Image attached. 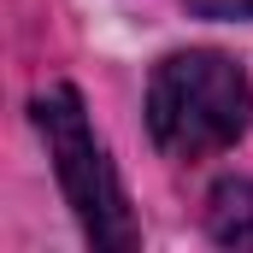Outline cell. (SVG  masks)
Wrapping results in <instances>:
<instances>
[{
	"label": "cell",
	"instance_id": "6da1fadb",
	"mask_svg": "<svg viewBox=\"0 0 253 253\" xmlns=\"http://www.w3.org/2000/svg\"><path fill=\"white\" fill-rule=\"evenodd\" d=\"M253 112L248 77L242 65L212 53V47H189L153 65L147 83V135L165 159H212L224 147L242 141Z\"/></svg>",
	"mask_w": 253,
	"mask_h": 253
},
{
	"label": "cell",
	"instance_id": "7a4b0ae2",
	"mask_svg": "<svg viewBox=\"0 0 253 253\" xmlns=\"http://www.w3.org/2000/svg\"><path fill=\"white\" fill-rule=\"evenodd\" d=\"M30 112H36V129H42L47 159H53V177H59V189L71 200V212H77V224H83V236L94 248H106V253H129L141 242V230L129 218L124 183H118L100 135L88 124V112H83V94L71 83H53V88L36 94Z\"/></svg>",
	"mask_w": 253,
	"mask_h": 253
},
{
	"label": "cell",
	"instance_id": "3957f363",
	"mask_svg": "<svg viewBox=\"0 0 253 253\" xmlns=\"http://www.w3.org/2000/svg\"><path fill=\"white\" fill-rule=\"evenodd\" d=\"M212 236L224 248H253V183L236 177V183H218L212 189Z\"/></svg>",
	"mask_w": 253,
	"mask_h": 253
},
{
	"label": "cell",
	"instance_id": "277c9868",
	"mask_svg": "<svg viewBox=\"0 0 253 253\" xmlns=\"http://www.w3.org/2000/svg\"><path fill=\"white\" fill-rule=\"evenodd\" d=\"M194 18H212V24H248L253 18V0H189Z\"/></svg>",
	"mask_w": 253,
	"mask_h": 253
}]
</instances>
